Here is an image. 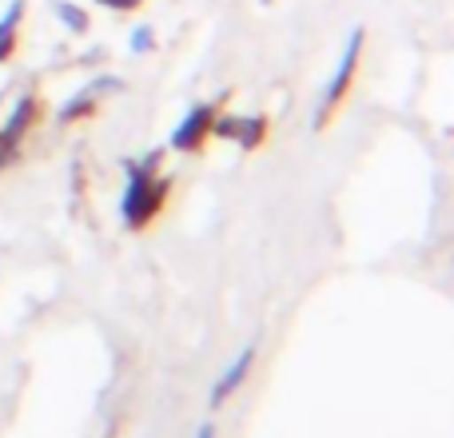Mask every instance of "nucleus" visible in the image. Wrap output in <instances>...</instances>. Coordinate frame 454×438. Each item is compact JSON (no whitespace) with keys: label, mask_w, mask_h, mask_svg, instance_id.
Masks as SVG:
<instances>
[{"label":"nucleus","mask_w":454,"mask_h":438,"mask_svg":"<svg viewBox=\"0 0 454 438\" xmlns=\"http://www.w3.org/2000/svg\"><path fill=\"white\" fill-rule=\"evenodd\" d=\"M212 116H215V104H192V108L184 112L180 124L172 128V136H168V148L172 152H200L204 140L212 136Z\"/></svg>","instance_id":"7ed1b4c3"},{"label":"nucleus","mask_w":454,"mask_h":438,"mask_svg":"<svg viewBox=\"0 0 454 438\" xmlns=\"http://www.w3.org/2000/svg\"><path fill=\"white\" fill-rule=\"evenodd\" d=\"M363 44H367V32H363V28H355L351 36H347L343 56H339L335 72H331L327 88H323V96H319V108H315V128H323V124H327V116L339 108V104H343V96L351 92V84H355V72H359Z\"/></svg>","instance_id":"f03ea898"},{"label":"nucleus","mask_w":454,"mask_h":438,"mask_svg":"<svg viewBox=\"0 0 454 438\" xmlns=\"http://www.w3.org/2000/svg\"><path fill=\"white\" fill-rule=\"evenodd\" d=\"M24 20V0H12V4L0 12V64L16 52V32H20Z\"/></svg>","instance_id":"0eeeda50"},{"label":"nucleus","mask_w":454,"mask_h":438,"mask_svg":"<svg viewBox=\"0 0 454 438\" xmlns=\"http://www.w3.org/2000/svg\"><path fill=\"white\" fill-rule=\"evenodd\" d=\"M52 12H56V20H60L68 32H76V36H84L88 24H92V20H88L84 8L72 4V0H52Z\"/></svg>","instance_id":"6e6552de"},{"label":"nucleus","mask_w":454,"mask_h":438,"mask_svg":"<svg viewBox=\"0 0 454 438\" xmlns=\"http://www.w3.org/2000/svg\"><path fill=\"white\" fill-rule=\"evenodd\" d=\"M251 363H255V343H247L239 355H235L231 363H227V371L220 379H215V387H212V407H223L227 399H231L235 391L243 387V379H247V371H251Z\"/></svg>","instance_id":"423d86ee"},{"label":"nucleus","mask_w":454,"mask_h":438,"mask_svg":"<svg viewBox=\"0 0 454 438\" xmlns=\"http://www.w3.org/2000/svg\"><path fill=\"white\" fill-rule=\"evenodd\" d=\"M212 136L235 140L239 148H259L267 136V116H235V112H215L212 116Z\"/></svg>","instance_id":"39448f33"},{"label":"nucleus","mask_w":454,"mask_h":438,"mask_svg":"<svg viewBox=\"0 0 454 438\" xmlns=\"http://www.w3.org/2000/svg\"><path fill=\"white\" fill-rule=\"evenodd\" d=\"M120 80L116 76H96V80H88L84 88H76V92L68 96V100L60 104V112H56V124H72V120H84L88 112H96V104L104 100V96H112V92H120Z\"/></svg>","instance_id":"20e7f679"},{"label":"nucleus","mask_w":454,"mask_h":438,"mask_svg":"<svg viewBox=\"0 0 454 438\" xmlns=\"http://www.w3.org/2000/svg\"><path fill=\"white\" fill-rule=\"evenodd\" d=\"M128 48H132L136 56L152 52V48H156V28H152V24H136L132 36H128Z\"/></svg>","instance_id":"1a4fd4ad"},{"label":"nucleus","mask_w":454,"mask_h":438,"mask_svg":"<svg viewBox=\"0 0 454 438\" xmlns=\"http://www.w3.org/2000/svg\"><path fill=\"white\" fill-rule=\"evenodd\" d=\"M168 192H172V180L160 172V152H148L140 164H128V184H124V196H120L124 227H132V231L148 227L160 215V207H164Z\"/></svg>","instance_id":"f257e3e1"},{"label":"nucleus","mask_w":454,"mask_h":438,"mask_svg":"<svg viewBox=\"0 0 454 438\" xmlns=\"http://www.w3.org/2000/svg\"><path fill=\"white\" fill-rule=\"evenodd\" d=\"M196 438H215V426H212V423H204V426L196 431Z\"/></svg>","instance_id":"9b49d317"},{"label":"nucleus","mask_w":454,"mask_h":438,"mask_svg":"<svg viewBox=\"0 0 454 438\" xmlns=\"http://www.w3.org/2000/svg\"><path fill=\"white\" fill-rule=\"evenodd\" d=\"M100 8H112V12H132V8H140L144 0H96Z\"/></svg>","instance_id":"9d476101"}]
</instances>
